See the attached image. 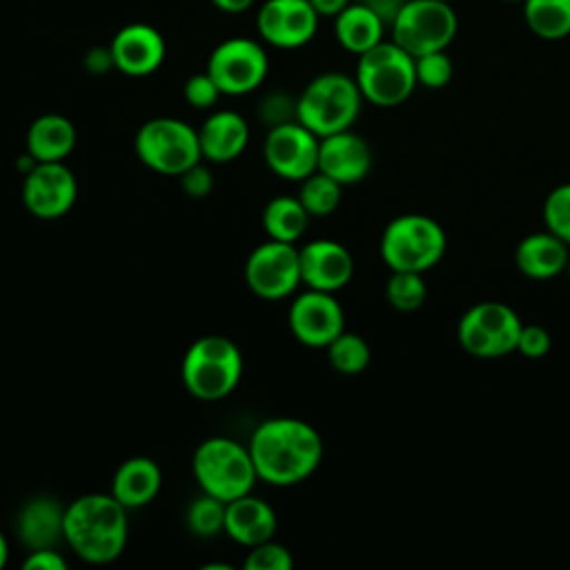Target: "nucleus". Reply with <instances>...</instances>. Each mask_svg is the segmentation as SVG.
<instances>
[{"instance_id":"1","label":"nucleus","mask_w":570,"mask_h":570,"mask_svg":"<svg viewBox=\"0 0 570 570\" xmlns=\"http://www.w3.org/2000/svg\"><path fill=\"white\" fill-rule=\"evenodd\" d=\"M249 454L261 481L287 488L316 472L323 459V439L314 425L294 416L263 421L249 443Z\"/></svg>"},{"instance_id":"2","label":"nucleus","mask_w":570,"mask_h":570,"mask_svg":"<svg viewBox=\"0 0 570 570\" xmlns=\"http://www.w3.org/2000/svg\"><path fill=\"white\" fill-rule=\"evenodd\" d=\"M127 508L109 494H82L65 505V543L87 563L116 561L127 546Z\"/></svg>"},{"instance_id":"3","label":"nucleus","mask_w":570,"mask_h":570,"mask_svg":"<svg viewBox=\"0 0 570 570\" xmlns=\"http://www.w3.org/2000/svg\"><path fill=\"white\" fill-rule=\"evenodd\" d=\"M361 105L363 96L354 76L325 71L314 76L296 96V120L323 138L352 129Z\"/></svg>"},{"instance_id":"4","label":"nucleus","mask_w":570,"mask_h":570,"mask_svg":"<svg viewBox=\"0 0 570 570\" xmlns=\"http://www.w3.org/2000/svg\"><path fill=\"white\" fill-rule=\"evenodd\" d=\"M243 376V354L238 345L220 334L196 338L180 363L185 390L198 401H220L229 396Z\"/></svg>"},{"instance_id":"5","label":"nucleus","mask_w":570,"mask_h":570,"mask_svg":"<svg viewBox=\"0 0 570 570\" xmlns=\"http://www.w3.org/2000/svg\"><path fill=\"white\" fill-rule=\"evenodd\" d=\"M381 258L390 272H430L448 249L445 229L428 214H401L381 234Z\"/></svg>"},{"instance_id":"6","label":"nucleus","mask_w":570,"mask_h":570,"mask_svg":"<svg viewBox=\"0 0 570 570\" xmlns=\"http://www.w3.org/2000/svg\"><path fill=\"white\" fill-rule=\"evenodd\" d=\"M191 472L200 488L225 503L249 494L258 481L247 445L227 436L205 439L191 456Z\"/></svg>"},{"instance_id":"7","label":"nucleus","mask_w":570,"mask_h":570,"mask_svg":"<svg viewBox=\"0 0 570 570\" xmlns=\"http://www.w3.org/2000/svg\"><path fill=\"white\" fill-rule=\"evenodd\" d=\"M354 80L363 100L376 107L403 105L419 85L414 58L394 40H381L361 53Z\"/></svg>"},{"instance_id":"8","label":"nucleus","mask_w":570,"mask_h":570,"mask_svg":"<svg viewBox=\"0 0 570 570\" xmlns=\"http://www.w3.org/2000/svg\"><path fill=\"white\" fill-rule=\"evenodd\" d=\"M134 149L145 167L176 178L203 160L198 129L171 116H158L142 122L136 131Z\"/></svg>"},{"instance_id":"9","label":"nucleus","mask_w":570,"mask_h":570,"mask_svg":"<svg viewBox=\"0 0 570 570\" xmlns=\"http://www.w3.org/2000/svg\"><path fill=\"white\" fill-rule=\"evenodd\" d=\"M392 40L412 58L448 49L459 18L445 0H405L392 16Z\"/></svg>"},{"instance_id":"10","label":"nucleus","mask_w":570,"mask_h":570,"mask_svg":"<svg viewBox=\"0 0 570 570\" xmlns=\"http://www.w3.org/2000/svg\"><path fill=\"white\" fill-rule=\"evenodd\" d=\"M521 325L519 314L508 303L481 301L459 318L456 341L474 358H501L517 352Z\"/></svg>"},{"instance_id":"11","label":"nucleus","mask_w":570,"mask_h":570,"mask_svg":"<svg viewBox=\"0 0 570 570\" xmlns=\"http://www.w3.org/2000/svg\"><path fill=\"white\" fill-rule=\"evenodd\" d=\"M205 69L216 80L223 96H243L263 85L269 60L258 40L236 36L214 47Z\"/></svg>"},{"instance_id":"12","label":"nucleus","mask_w":570,"mask_h":570,"mask_svg":"<svg viewBox=\"0 0 570 570\" xmlns=\"http://www.w3.org/2000/svg\"><path fill=\"white\" fill-rule=\"evenodd\" d=\"M245 283L265 301H278L294 294L301 285L298 247L272 238L256 245L245 263Z\"/></svg>"},{"instance_id":"13","label":"nucleus","mask_w":570,"mask_h":570,"mask_svg":"<svg viewBox=\"0 0 570 570\" xmlns=\"http://www.w3.org/2000/svg\"><path fill=\"white\" fill-rule=\"evenodd\" d=\"M321 138L298 120L267 129L263 158L267 167L285 180H303L318 167Z\"/></svg>"},{"instance_id":"14","label":"nucleus","mask_w":570,"mask_h":570,"mask_svg":"<svg viewBox=\"0 0 570 570\" xmlns=\"http://www.w3.org/2000/svg\"><path fill=\"white\" fill-rule=\"evenodd\" d=\"M78 198V180L60 163H33L22 180V203L40 220L62 218Z\"/></svg>"},{"instance_id":"15","label":"nucleus","mask_w":570,"mask_h":570,"mask_svg":"<svg viewBox=\"0 0 570 570\" xmlns=\"http://www.w3.org/2000/svg\"><path fill=\"white\" fill-rule=\"evenodd\" d=\"M318 20L309 0H265L256 13V29L261 40L276 49H298L316 36Z\"/></svg>"},{"instance_id":"16","label":"nucleus","mask_w":570,"mask_h":570,"mask_svg":"<svg viewBox=\"0 0 570 570\" xmlns=\"http://www.w3.org/2000/svg\"><path fill=\"white\" fill-rule=\"evenodd\" d=\"M294 338L307 347H327L343 330L345 314L332 292L309 289L298 294L287 312Z\"/></svg>"},{"instance_id":"17","label":"nucleus","mask_w":570,"mask_h":570,"mask_svg":"<svg viewBox=\"0 0 570 570\" xmlns=\"http://www.w3.org/2000/svg\"><path fill=\"white\" fill-rule=\"evenodd\" d=\"M114 67L131 78L154 73L167 53L163 33L147 22H129L116 31L109 42Z\"/></svg>"},{"instance_id":"18","label":"nucleus","mask_w":570,"mask_h":570,"mask_svg":"<svg viewBox=\"0 0 570 570\" xmlns=\"http://www.w3.org/2000/svg\"><path fill=\"white\" fill-rule=\"evenodd\" d=\"M301 283L309 289L338 292L354 274V258L345 245L330 238H316L298 247Z\"/></svg>"},{"instance_id":"19","label":"nucleus","mask_w":570,"mask_h":570,"mask_svg":"<svg viewBox=\"0 0 570 570\" xmlns=\"http://www.w3.org/2000/svg\"><path fill=\"white\" fill-rule=\"evenodd\" d=\"M372 149L367 140L352 129L323 136L318 142V171L334 178L336 183L354 185L361 183L372 169Z\"/></svg>"},{"instance_id":"20","label":"nucleus","mask_w":570,"mask_h":570,"mask_svg":"<svg viewBox=\"0 0 570 570\" xmlns=\"http://www.w3.org/2000/svg\"><path fill=\"white\" fill-rule=\"evenodd\" d=\"M16 534L24 548H56L65 541V505L53 497H31L16 519Z\"/></svg>"},{"instance_id":"21","label":"nucleus","mask_w":570,"mask_h":570,"mask_svg":"<svg viewBox=\"0 0 570 570\" xmlns=\"http://www.w3.org/2000/svg\"><path fill=\"white\" fill-rule=\"evenodd\" d=\"M276 528L278 519L274 508L252 492L225 505V534L245 548L274 539Z\"/></svg>"},{"instance_id":"22","label":"nucleus","mask_w":570,"mask_h":570,"mask_svg":"<svg viewBox=\"0 0 570 570\" xmlns=\"http://www.w3.org/2000/svg\"><path fill=\"white\" fill-rule=\"evenodd\" d=\"M198 140L203 160L232 163L249 142V125L238 111L220 109L205 118L198 129Z\"/></svg>"},{"instance_id":"23","label":"nucleus","mask_w":570,"mask_h":570,"mask_svg":"<svg viewBox=\"0 0 570 570\" xmlns=\"http://www.w3.org/2000/svg\"><path fill=\"white\" fill-rule=\"evenodd\" d=\"M570 245L552 232H532L517 243L514 263L519 272L534 281H548L566 272Z\"/></svg>"},{"instance_id":"24","label":"nucleus","mask_w":570,"mask_h":570,"mask_svg":"<svg viewBox=\"0 0 570 570\" xmlns=\"http://www.w3.org/2000/svg\"><path fill=\"white\" fill-rule=\"evenodd\" d=\"M163 472L149 456H131L122 461L111 479V494L127 508H145L160 490Z\"/></svg>"},{"instance_id":"25","label":"nucleus","mask_w":570,"mask_h":570,"mask_svg":"<svg viewBox=\"0 0 570 570\" xmlns=\"http://www.w3.org/2000/svg\"><path fill=\"white\" fill-rule=\"evenodd\" d=\"M385 18L367 2H350L334 18V36L350 53H365L383 40Z\"/></svg>"},{"instance_id":"26","label":"nucleus","mask_w":570,"mask_h":570,"mask_svg":"<svg viewBox=\"0 0 570 570\" xmlns=\"http://www.w3.org/2000/svg\"><path fill=\"white\" fill-rule=\"evenodd\" d=\"M24 140L36 163H60L76 147V127L62 114H42L29 125Z\"/></svg>"},{"instance_id":"27","label":"nucleus","mask_w":570,"mask_h":570,"mask_svg":"<svg viewBox=\"0 0 570 570\" xmlns=\"http://www.w3.org/2000/svg\"><path fill=\"white\" fill-rule=\"evenodd\" d=\"M309 214L298 200V196H274L265 209H263V229L267 238L272 240H283V243H296L307 225H309Z\"/></svg>"},{"instance_id":"28","label":"nucleus","mask_w":570,"mask_h":570,"mask_svg":"<svg viewBox=\"0 0 570 570\" xmlns=\"http://www.w3.org/2000/svg\"><path fill=\"white\" fill-rule=\"evenodd\" d=\"M525 27L543 40L570 36V0H523Z\"/></svg>"},{"instance_id":"29","label":"nucleus","mask_w":570,"mask_h":570,"mask_svg":"<svg viewBox=\"0 0 570 570\" xmlns=\"http://www.w3.org/2000/svg\"><path fill=\"white\" fill-rule=\"evenodd\" d=\"M341 194L343 185L316 169L314 174L301 180L298 200L303 203L312 218H323L336 212V207L341 205Z\"/></svg>"},{"instance_id":"30","label":"nucleus","mask_w":570,"mask_h":570,"mask_svg":"<svg viewBox=\"0 0 570 570\" xmlns=\"http://www.w3.org/2000/svg\"><path fill=\"white\" fill-rule=\"evenodd\" d=\"M327 361L330 365L347 376L361 374L370 365V345L363 336L354 332H341L327 347Z\"/></svg>"},{"instance_id":"31","label":"nucleus","mask_w":570,"mask_h":570,"mask_svg":"<svg viewBox=\"0 0 570 570\" xmlns=\"http://www.w3.org/2000/svg\"><path fill=\"white\" fill-rule=\"evenodd\" d=\"M225 501L200 492L189 505H187V528L200 537L212 539L220 532H225Z\"/></svg>"},{"instance_id":"32","label":"nucleus","mask_w":570,"mask_h":570,"mask_svg":"<svg viewBox=\"0 0 570 570\" xmlns=\"http://www.w3.org/2000/svg\"><path fill=\"white\" fill-rule=\"evenodd\" d=\"M428 296V285L419 272H392L385 283V298L399 312H416Z\"/></svg>"},{"instance_id":"33","label":"nucleus","mask_w":570,"mask_h":570,"mask_svg":"<svg viewBox=\"0 0 570 570\" xmlns=\"http://www.w3.org/2000/svg\"><path fill=\"white\" fill-rule=\"evenodd\" d=\"M543 225L570 245V183H561L543 200Z\"/></svg>"},{"instance_id":"34","label":"nucleus","mask_w":570,"mask_h":570,"mask_svg":"<svg viewBox=\"0 0 570 570\" xmlns=\"http://www.w3.org/2000/svg\"><path fill=\"white\" fill-rule=\"evenodd\" d=\"M414 69H416V82L428 87V89H441L452 80L454 67L445 49L441 51H430L419 58H414Z\"/></svg>"},{"instance_id":"35","label":"nucleus","mask_w":570,"mask_h":570,"mask_svg":"<svg viewBox=\"0 0 570 570\" xmlns=\"http://www.w3.org/2000/svg\"><path fill=\"white\" fill-rule=\"evenodd\" d=\"M243 566L245 570H289L294 566V559L283 543L269 539L252 546Z\"/></svg>"},{"instance_id":"36","label":"nucleus","mask_w":570,"mask_h":570,"mask_svg":"<svg viewBox=\"0 0 570 570\" xmlns=\"http://www.w3.org/2000/svg\"><path fill=\"white\" fill-rule=\"evenodd\" d=\"M256 114L265 122L267 129L292 122V120H296V98H292L285 91L265 94L258 102Z\"/></svg>"},{"instance_id":"37","label":"nucleus","mask_w":570,"mask_h":570,"mask_svg":"<svg viewBox=\"0 0 570 570\" xmlns=\"http://www.w3.org/2000/svg\"><path fill=\"white\" fill-rule=\"evenodd\" d=\"M183 96L185 100L194 107V109H209L218 102V98L223 96L220 87L216 85V80L205 71L191 73L185 85H183Z\"/></svg>"},{"instance_id":"38","label":"nucleus","mask_w":570,"mask_h":570,"mask_svg":"<svg viewBox=\"0 0 570 570\" xmlns=\"http://www.w3.org/2000/svg\"><path fill=\"white\" fill-rule=\"evenodd\" d=\"M552 347V336L543 325L523 323L517 341V352L525 358H543Z\"/></svg>"},{"instance_id":"39","label":"nucleus","mask_w":570,"mask_h":570,"mask_svg":"<svg viewBox=\"0 0 570 570\" xmlns=\"http://www.w3.org/2000/svg\"><path fill=\"white\" fill-rule=\"evenodd\" d=\"M178 183H180V189L189 196V198H205L212 194L214 189V178H212V171L200 163H196L194 167H189L187 171H183L178 176Z\"/></svg>"},{"instance_id":"40","label":"nucleus","mask_w":570,"mask_h":570,"mask_svg":"<svg viewBox=\"0 0 570 570\" xmlns=\"http://www.w3.org/2000/svg\"><path fill=\"white\" fill-rule=\"evenodd\" d=\"M24 570H67V559L56 548L31 550L22 561Z\"/></svg>"},{"instance_id":"41","label":"nucleus","mask_w":570,"mask_h":570,"mask_svg":"<svg viewBox=\"0 0 570 570\" xmlns=\"http://www.w3.org/2000/svg\"><path fill=\"white\" fill-rule=\"evenodd\" d=\"M85 67L89 73H107L114 67V56L109 47H96L85 56Z\"/></svg>"},{"instance_id":"42","label":"nucleus","mask_w":570,"mask_h":570,"mask_svg":"<svg viewBox=\"0 0 570 570\" xmlns=\"http://www.w3.org/2000/svg\"><path fill=\"white\" fill-rule=\"evenodd\" d=\"M321 18H336L352 0H309Z\"/></svg>"},{"instance_id":"43","label":"nucleus","mask_w":570,"mask_h":570,"mask_svg":"<svg viewBox=\"0 0 570 570\" xmlns=\"http://www.w3.org/2000/svg\"><path fill=\"white\" fill-rule=\"evenodd\" d=\"M256 0H212V4L223 13H243L254 7Z\"/></svg>"},{"instance_id":"44","label":"nucleus","mask_w":570,"mask_h":570,"mask_svg":"<svg viewBox=\"0 0 570 570\" xmlns=\"http://www.w3.org/2000/svg\"><path fill=\"white\" fill-rule=\"evenodd\" d=\"M7 557H9V546H7L4 534L0 532V568L7 563Z\"/></svg>"},{"instance_id":"45","label":"nucleus","mask_w":570,"mask_h":570,"mask_svg":"<svg viewBox=\"0 0 570 570\" xmlns=\"http://www.w3.org/2000/svg\"><path fill=\"white\" fill-rule=\"evenodd\" d=\"M566 272H568V276H570V256H568V267H566Z\"/></svg>"},{"instance_id":"46","label":"nucleus","mask_w":570,"mask_h":570,"mask_svg":"<svg viewBox=\"0 0 570 570\" xmlns=\"http://www.w3.org/2000/svg\"><path fill=\"white\" fill-rule=\"evenodd\" d=\"M505 2H523V0H505Z\"/></svg>"},{"instance_id":"47","label":"nucleus","mask_w":570,"mask_h":570,"mask_svg":"<svg viewBox=\"0 0 570 570\" xmlns=\"http://www.w3.org/2000/svg\"><path fill=\"white\" fill-rule=\"evenodd\" d=\"M445 2H452V0H445Z\"/></svg>"}]
</instances>
